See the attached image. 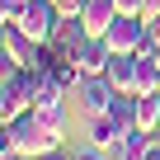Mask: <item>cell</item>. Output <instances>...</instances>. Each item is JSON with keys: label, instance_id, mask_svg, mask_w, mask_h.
<instances>
[{"label": "cell", "instance_id": "8", "mask_svg": "<svg viewBox=\"0 0 160 160\" xmlns=\"http://www.w3.org/2000/svg\"><path fill=\"white\" fill-rule=\"evenodd\" d=\"M113 19H118V5H113V0H85V10H80V24H85L90 38H104Z\"/></svg>", "mask_w": 160, "mask_h": 160}, {"label": "cell", "instance_id": "19", "mask_svg": "<svg viewBox=\"0 0 160 160\" xmlns=\"http://www.w3.org/2000/svg\"><path fill=\"white\" fill-rule=\"evenodd\" d=\"M42 160H75V151H66V146H57V151H47Z\"/></svg>", "mask_w": 160, "mask_h": 160}, {"label": "cell", "instance_id": "18", "mask_svg": "<svg viewBox=\"0 0 160 160\" xmlns=\"http://www.w3.org/2000/svg\"><path fill=\"white\" fill-rule=\"evenodd\" d=\"M155 14H160V0H146V5H141V19H146V24H151V19H155Z\"/></svg>", "mask_w": 160, "mask_h": 160}, {"label": "cell", "instance_id": "13", "mask_svg": "<svg viewBox=\"0 0 160 160\" xmlns=\"http://www.w3.org/2000/svg\"><path fill=\"white\" fill-rule=\"evenodd\" d=\"M137 127L141 132L160 127V94H137Z\"/></svg>", "mask_w": 160, "mask_h": 160}, {"label": "cell", "instance_id": "11", "mask_svg": "<svg viewBox=\"0 0 160 160\" xmlns=\"http://www.w3.org/2000/svg\"><path fill=\"white\" fill-rule=\"evenodd\" d=\"M151 146H155V141H151V132H141V127H137V132H127V137L118 141V160H151Z\"/></svg>", "mask_w": 160, "mask_h": 160}, {"label": "cell", "instance_id": "17", "mask_svg": "<svg viewBox=\"0 0 160 160\" xmlns=\"http://www.w3.org/2000/svg\"><path fill=\"white\" fill-rule=\"evenodd\" d=\"M57 10L71 19V14H80V10H85V0H57Z\"/></svg>", "mask_w": 160, "mask_h": 160}, {"label": "cell", "instance_id": "2", "mask_svg": "<svg viewBox=\"0 0 160 160\" xmlns=\"http://www.w3.org/2000/svg\"><path fill=\"white\" fill-rule=\"evenodd\" d=\"M10 137H14V155H28V160H42L47 151H57V146L47 141V127H42V118H38L33 108L10 122Z\"/></svg>", "mask_w": 160, "mask_h": 160}, {"label": "cell", "instance_id": "21", "mask_svg": "<svg viewBox=\"0 0 160 160\" xmlns=\"http://www.w3.org/2000/svg\"><path fill=\"white\" fill-rule=\"evenodd\" d=\"M151 160H160V141H155V146H151Z\"/></svg>", "mask_w": 160, "mask_h": 160}, {"label": "cell", "instance_id": "15", "mask_svg": "<svg viewBox=\"0 0 160 160\" xmlns=\"http://www.w3.org/2000/svg\"><path fill=\"white\" fill-rule=\"evenodd\" d=\"M75 160H108V151L90 141V146H80V151H75Z\"/></svg>", "mask_w": 160, "mask_h": 160}, {"label": "cell", "instance_id": "12", "mask_svg": "<svg viewBox=\"0 0 160 160\" xmlns=\"http://www.w3.org/2000/svg\"><path fill=\"white\" fill-rule=\"evenodd\" d=\"M108 118L122 127V137H127V132H137V94H118V99H113V108H108Z\"/></svg>", "mask_w": 160, "mask_h": 160}, {"label": "cell", "instance_id": "20", "mask_svg": "<svg viewBox=\"0 0 160 160\" xmlns=\"http://www.w3.org/2000/svg\"><path fill=\"white\" fill-rule=\"evenodd\" d=\"M146 28H151V42H160V14H155V19H151Z\"/></svg>", "mask_w": 160, "mask_h": 160}, {"label": "cell", "instance_id": "16", "mask_svg": "<svg viewBox=\"0 0 160 160\" xmlns=\"http://www.w3.org/2000/svg\"><path fill=\"white\" fill-rule=\"evenodd\" d=\"M113 5H118V14H137L141 19V5H146V0H113Z\"/></svg>", "mask_w": 160, "mask_h": 160}, {"label": "cell", "instance_id": "4", "mask_svg": "<svg viewBox=\"0 0 160 160\" xmlns=\"http://www.w3.org/2000/svg\"><path fill=\"white\" fill-rule=\"evenodd\" d=\"M75 94H80V108H85V118L108 113V108H113V99H118V90L108 85V75H85V80L75 85Z\"/></svg>", "mask_w": 160, "mask_h": 160}, {"label": "cell", "instance_id": "7", "mask_svg": "<svg viewBox=\"0 0 160 160\" xmlns=\"http://www.w3.org/2000/svg\"><path fill=\"white\" fill-rule=\"evenodd\" d=\"M104 75H108V85L118 94H137V52H113Z\"/></svg>", "mask_w": 160, "mask_h": 160}, {"label": "cell", "instance_id": "6", "mask_svg": "<svg viewBox=\"0 0 160 160\" xmlns=\"http://www.w3.org/2000/svg\"><path fill=\"white\" fill-rule=\"evenodd\" d=\"M108 61H113V52H108V42H104V38H85V42H80V52H75L80 75H104V71H108Z\"/></svg>", "mask_w": 160, "mask_h": 160}, {"label": "cell", "instance_id": "14", "mask_svg": "<svg viewBox=\"0 0 160 160\" xmlns=\"http://www.w3.org/2000/svg\"><path fill=\"white\" fill-rule=\"evenodd\" d=\"M19 10L24 0H0V24H19Z\"/></svg>", "mask_w": 160, "mask_h": 160}, {"label": "cell", "instance_id": "1", "mask_svg": "<svg viewBox=\"0 0 160 160\" xmlns=\"http://www.w3.org/2000/svg\"><path fill=\"white\" fill-rule=\"evenodd\" d=\"M61 10H57V0H24V10H19V28L33 38V42H52L57 28H61Z\"/></svg>", "mask_w": 160, "mask_h": 160}, {"label": "cell", "instance_id": "5", "mask_svg": "<svg viewBox=\"0 0 160 160\" xmlns=\"http://www.w3.org/2000/svg\"><path fill=\"white\" fill-rule=\"evenodd\" d=\"M38 52H42V42H33L19 24H5V57H10L14 66H33Z\"/></svg>", "mask_w": 160, "mask_h": 160}, {"label": "cell", "instance_id": "9", "mask_svg": "<svg viewBox=\"0 0 160 160\" xmlns=\"http://www.w3.org/2000/svg\"><path fill=\"white\" fill-rule=\"evenodd\" d=\"M137 94H160V61L155 52H137Z\"/></svg>", "mask_w": 160, "mask_h": 160}, {"label": "cell", "instance_id": "10", "mask_svg": "<svg viewBox=\"0 0 160 160\" xmlns=\"http://www.w3.org/2000/svg\"><path fill=\"white\" fill-rule=\"evenodd\" d=\"M90 141H94V146H104V151H118V141H122V127H118L108 113H99V118H90Z\"/></svg>", "mask_w": 160, "mask_h": 160}, {"label": "cell", "instance_id": "3", "mask_svg": "<svg viewBox=\"0 0 160 160\" xmlns=\"http://www.w3.org/2000/svg\"><path fill=\"white\" fill-rule=\"evenodd\" d=\"M104 42H108V52H146V47H151V28H146V19H137V14H118V19L108 24Z\"/></svg>", "mask_w": 160, "mask_h": 160}, {"label": "cell", "instance_id": "22", "mask_svg": "<svg viewBox=\"0 0 160 160\" xmlns=\"http://www.w3.org/2000/svg\"><path fill=\"white\" fill-rule=\"evenodd\" d=\"M10 160H28V155H10Z\"/></svg>", "mask_w": 160, "mask_h": 160}]
</instances>
